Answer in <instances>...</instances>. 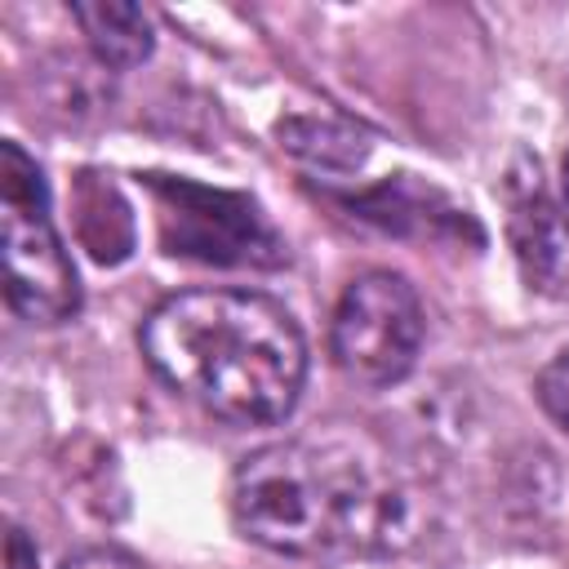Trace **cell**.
Instances as JSON below:
<instances>
[{
    "label": "cell",
    "mask_w": 569,
    "mask_h": 569,
    "mask_svg": "<svg viewBox=\"0 0 569 569\" xmlns=\"http://www.w3.org/2000/svg\"><path fill=\"white\" fill-rule=\"evenodd\" d=\"M231 516L244 538L293 560L387 556L413 529L396 467L347 431L253 449L231 476Z\"/></svg>",
    "instance_id": "obj_1"
},
{
    "label": "cell",
    "mask_w": 569,
    "mask_h": 569,
    "mask_svg": "<svg viewBox=\"0 0 569 569\" xmlns=\"http://www.w3.org/2000/svg\"><path fill=\"white\" fill-rule=\"evenodd\" d=\"M147 365L191 405L231 427H271L307 382L293 316L258 289H182L142 320Z\"/></svg>",
    "instance_id": "obj_2"
},
{
    "label": "cell",
    "mask_w": 569,
    "mask_h": 569,
    "mask_svg": "<svg viewBox=\"0 0 569 569\" xmlns=\"http://www.w3.org/2000/svg\"><path fill=\"white\" fill-rule=\"evenodd\" d=\"M0 249L4 298L31 325H62L80 311L76 267L49 218V187L36 160L18 147H0Z\"/></svg>",
    "instance_id": "obj_3"
},
{
    "label": "cell",
    "mask_w": 569,
    "mask_h": 569,
    "mask_svg": "<svg viewBox=\"0 0 569 569\" xmlns=\"http://www.w3.org/2000/svg\"><path fill=\"white\" fill-rule=\"evenodd\" d=\"M422 333L427 316L413 284L396 271H365L342 289L333 307L329 351L351 382L391 387L413 369Z\"/></svg>",
    "instance_id": "obj_4"
},
{
    "label": "cell",
    "mask_w": 569,
    "mask_h": 569,
    "mask_svg": "<svg viewBox=\"0 0 569 569\" xmlns=\"http://www.w3.org/2000/svg\"><path fill=\"white\" fill-rule=\"evenodd\" d=\"M164 196V227L178 222L173 253H200L204 262H276L284 249L258 209L227 191L191 182H156Z\"/></svg>",
    "instance_id": "obj_5"
},
{
    "label": "cell",
    "mask_w": 569,
    "mask_h": 569,
    "mask_svg": "<svg viewBox=\"0 0 569 569\" xmlns=\"http://www.w3.org/2000/svg\"><path fill=\"white\" fill-rule=\"evenodd\" d=\"M507 209H511L507 227H511V244L525 280L538 293L569 298V222H565V209L551 204L538 178V164H525V173L511 169Z\"/></svg>",
    "instance_id": "obj_6"
},
{
    "label": "cell",
    "mask_w": 569,
    "mask_h": 569,
    "mask_svg": "<svg viewBox=\"0 0 569 569\" xmlns=\"http://www.w3.org/2000/svg\"><path fill=\"white\" fill-rule=\"evenodd\" d=\"M71 18L80 22L93 58L111 71H129L138 62L151 58V18L138 4L124 0H89V4H71Z\"/></svg>",
    "instance_id": "obj_7"
},
{
    "label": "cell",
    "mask_w": 569,
    "mask_h": 569,
    "mask_svg": "<svg viewBox=\"0 0 569 569\" xmlns=\"http://www.w3.org/2000/svg\"><path fill=\"white\" fill-rule=\"evenodd\" d=\"M280 138L289 151L316 160V164H360L365 160V138L342 124V120H284L280 124Z\"/></svg>",
    "instance_id": "obj_8"
},
{
    "label": "cell",
    "mask_w": 569,
    "mask_h": 569,
    "mask_svg": "<svg viewBox=\"0 0 569 569\" xmlns=\"http://www.w3.org/2000/svg\"><path fill=\"white\" fill-rule=\"evenodd\" d=\"M533 391H538V405L547 409V418L569 436V351H560L556 360H547L538 369Z\"/></svg>",
    "instance_id": "obj_9"
},
{
    "label": "cell",
    "mask_w": 569,
    "mask_h": 569,
    "mask_svg": "<svg viewBox=\"0 0 569 569\" xmlns=\"http://www.w3.org/2000/svg\"><path fill=\"white\" fill-rule=\"evenodd\" d=\"M62 569H142V565H138L133 556L116 551V547H84V551L67 556Z\"/></svg>",
    "instance_id": "obj_10"
},
{
    "label": "cell",
    "mask_w": 569,
    "mask_h": 569,
    "mask_svg": "<svg viewBox=\"0 0 569 569\" xmlns=\"http://www.w3.org/2000/svg\"><path fill=\"white\" fill-rule=\"evenodd\" d=\"M560 209H565V222H569V156H565V169H560Z\"/></svg>",
    "instance_id": "obj_11"
}]
</instances>
